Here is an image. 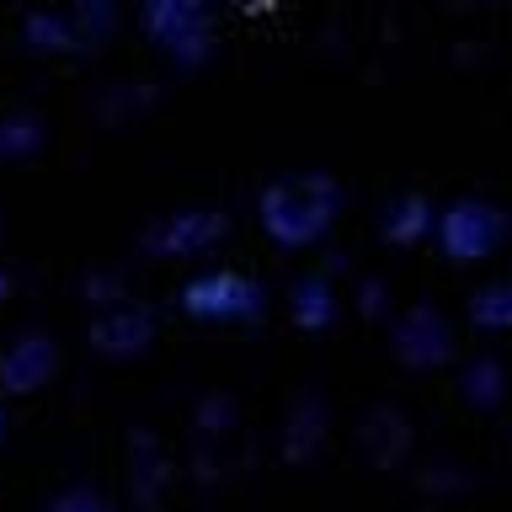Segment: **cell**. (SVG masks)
<instances>
[{"mask_svg": "<svg viewBox=\"0 0 512 512\" xmlns=\"http://www.w3.org/2000/svg\"><path fill=\"white\" fill-rule=\"evenodd\" d=\"M256 214H262V230L272 246L283 251L320 246L331 235V224L342 219V187H336V176H320V171L278 176V182H267Z\"/></svg>", "mask_w": 512, "mask_h": 512, "instance_id": "obj_1", "label": "cell"}, {"mask_svg": "<svg viewBox=\"0 0 512 512\" xmlns=\"http://www.w3.org/2000/svg\"><path fill=\"white\" fill-rule=\"evenodd\" d=\"M432 230H438V246L448 262L470 267V262H486V256H496L507 246L512 219H507V208H496L486 198H459L432 219Z\"/></svg>", "mask_w": 512, "mask_h": 512, "instance_id": "obj_2", "label": "cell"}, {"mask_svg": "<svg viewBox=\"0 0 512 512\" xmlns=\"http://www.w3.org/2000/svg\"><path fill=\"white\" fill-rule=\"evenodd\" d=\"M144 32L155 38V48L176 64H203L219 43V22L214 11L198 6V0H160V6H144Z\"/></svg>", "mask_w": 512, "mask_h": 512, "instance_id": "obj_3", "label": "cell"}, {"mask_svg": "<svg viewBox=\"0 0 512 512\" xmlns=\"http://www.w3.org/2000/svg\"><path fill=\"white\" fill-rule=\"evenodd\" d=\"M182 310L192 320H214V326L256 320V315H262V283L246 278V272H235V267L198 272V278L182 288Z\"/></svg>", "mask_w": 512, "mask_h": 512, "instance_id": "obj_4", "label": "cell"}, {"mask_svg": "<svg viewBox=\"0 0 512 512\" xmlns=\"http://www.w3.org/2000/svg\"><path fill=\"white\" fill-rule=\"evenodd\" d=\"M118 11L112 6H59V11H43L27 22V43L32 48H48V54H86L112 32Z\"/></svg>", "mask_w": 512, "mask_h": 512, "instance_id": "obj_5", "label": "cell"}, {"mask_svg": "<svg viewBox=\"0 0 512 512\" xmlns=\"http://www.w3.org/2000/svg\"><path fill=\"white\" fill-rule=\"evenodd\" d=\"M155 336V320H150V304L139 299H112L91 315V347L107 352V358H134V352L150 347Z\"/></svg>", "mask_w": 512, "mask_h": 512, "instance_id": "obj_6", "label": "cell"}, {"mask_svg": "<svg viewBox=\"0 0 512 512\" xmlns=\"http://www.w3.org/2000/svg\"><path fill=\"white\" fill-rule=\"evenodd\" d=\"M59 374V347L48 331H22L0 352V390L6 395H32Z\"/></svg>", "mask_w": 512, "mask_h": 512, "instance_id": "obj_7", "label": "cell"}, {"mask_svg": "<svg viewBox=\"0 0 512 512\" xmlns=\"http://www.w3.org/2000/svg\"><path fill=\"white\" fill-rule=\"evenodd\" d=\"M448 352H454V331H448V320L438 310H427V304H416V310L400 315L395 326V358L411 363V368H438Z\"/></svg>", "mask_w": 512, "mask_h": 512, "instance_id": "obj_8", "label": "cell"}, {"mask_svg": "<svg viewBox=\"0 0 512 512\" xmlns=\"http://www.w3.org/2000/svg\"><path fill=\"white\" fill-rule=\"evenodd\" d=\"M224 230H230V219L214 214V208H182V214H171L150 235V246L155 256H203V251H214V240Z\"/></svg>", "mask_w": 512, "mask_h": 512, "instance_id": "obj_9", "label": "cell"}, {"mask_svg": "<svg viewBox=\"0 0 512 512\" xmlns=\"http://www.w3.org/2000/svg\"><path fill=\"white\" fill-rule=\"evenodd\" d=\"M470 320L480 331H512V272L496 278V283H486L470 299Z\"/></svg>", "mask_w": 512, "mask_h": 512, "instance_id": "obj_10", "label": "cell"}, {"mask_svg": "<svg viewBox=\"0 0 512 512\" xmlns=\"http://www.w3.org/2000/svg\"><path fill=\"white\" fill-rule=\"evenodd\" d=\"M331 310H336V299H331L326 278H304V283H294V320H299L304 331H326Z\"/></svg>", "mask_w": 512, "mask_h": 512, "instance_id": "obj_11", "label": "cell"}, {"mask_svg": "<svg viewBox=\"0 0 512 512\" xmlns=\"http://www.w3.org/2000/svg\"><path fill=\"white\" fill-rule=\"evenodd\" d=\"M427 224H432V208L422 198H406V203H400V214H390V224H384V235L400 240V246H411V240L427 235Z\"/></svg>", "mask_w": 512, "mask_h": 512, "instance_id": "obj_12", "label": "cell"}, {"mask_svg": "<svg viewBox=\"0 0 512 512\" xmlns=\"http://www.w3.org/2000/svg\"><path fill=\"white\" fill-rule=\"evenodd\" d=\"M54 512H118V507H112L107 496H96V491H86V486H75V491L54 496Z\"/></svg>", "mask_w": 512, "mask_h": 512, "instance_id": "obj_13", "label": "cell"}, {"mask_svg": "<svg viewBox=\"0 0 512 512\" xmlns=\"http://www.w3.org/2000/svg\"><path fill=\"white\" fill-rule=\"evenodd\" d=\"M0 443H6V411H0Z\"/></svg>", "mask_w": 512, "mask_h": 512, "instance_id": "obj_14", "label": "cell"}]
</instances>
